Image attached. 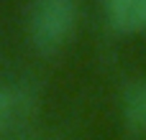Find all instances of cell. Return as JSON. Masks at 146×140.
Returning a JSON list of instances; mask_svg holds the SVG:
<instances>
[{
	"label": "cell",
	"mask_w": 146,
	"mask_h": 140,
	"mask_svg": "<svg viewBox=\"0 0 146 140\" xmlns=\"http://www.w3.org/2000/svg\"><path fill=\"white\" fill-rule=\"evenodd\" d=\"M13 140H33V138H13Z\"/></svg>",
	"instance_id": "cell-5"
},
{
	"label": "cell",
	"mask_w": 146,
	"mask_h": 140,
	"mask_svg": "<svg viewBox=\"0 0 146 140\" xmlns=\"http://www.w3.org/2000/svg\"><path fill=\"white\" fill-rule=\"evenodd\" d=\"M103 10L110 28L123 36L146 31V0H103Z\"/></svg>",
	"instance_id": "cell-2"
},
{
	"label": "cell",
	"mask_w": 146,
	"mask_h": 140,
	"mask_svg": "<svg viewBox=\"0 0 146 140\" xmlns=\"http://www.w3.org/2000/svg\"><path fill=\"white\" fill-rule=\"evenodd\" d=\"M80 15L77 0H33L28 10V36L41 54L59 51L74 33Z\"/></svg>",
	"instance_id": "cell-1"
},
{
	"label": "cell",
	"mask_w": 146,
	"mask_h": 140,
	"mask_svg": "<svg viewBox=\"0 0 146 140\" xmlns=\"http://www.w3.org/2000/svg\"><path fill=\"white\" fill-rule=\"evenodd\" d=\"M121 112L131 133H146V79H139L126 87L121 99Z\"/></svg>",
	"instance_id": "cell-4"
},
{
	"label": "cell",
	"mask_w": 146,
	"mask_h": 140,
	"mask_svg": "<svg viewBox=\"0 0 146 140\" xmlns=\"http://www.w3.org/2000/svg\"><path fill=\"white\" fill-rule=\"evenodd\" d=\"M28 110H31V94L23 87L0 84V135L23 122Z\"/></svg>",
	"instance_id": "cell-3"
}]
</instances>
